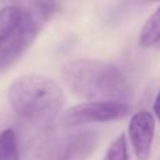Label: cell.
I'll list each match as a JSON object with an SVG mask.
<instances>
[{"label": "cell", "instance_id": "10", "mask_svg": "<svg viewBox=\"0 0 160 160\" xmlns=\"http://www.w3.org/2000/svg\"><path fill=\"white\" fill-rule=\"evenodd\" d=\"M153 112H155V115L158 117V119L160 121V91L156 96L155 102H153Z\"/></svg>", "mask_w": 160, "mask_h": 160}, {"label": "cell", "instance_id": "8", "mask_svg": "<svg viewBox=\"0 0 160 160\" xmlns=\"http://www.w3.org/2000/svg\"><path fill=\"white\" fill-rule=\"evenodd\" d=\"M0 160H21L17 135L13 129L0 132Z\"/></svg>", "mask_w": 160, "mask_h": 160}, {"label": "cell", "instance_id": "3", "mask_svg": "<svg viewBox=\"0 0 160 160\" xmlns=\"http://www.w3.org/2000/svg\"><path fill=\"white\" fill-rule=\"evenodd\" d=\"M100 143V133L79 127H47L25 145V160H86Z\"/></svg>", "mask_w": 160, "mask_h": 160}, {"label": "cell", "instance_id": "6", "mask_svg": "<svg viewBox=\"0 0 160 160\" xmlns=\"http://www.w3.org/2000/svg\"><path fill=\"white\" fill-rule=\"evenodd\" d=\"M155 118L149 111H139L131 117L128 135L138 160H149L155 138Z\"/></svg>", "mask_w": 160, "mask_h": 160}, {"label": "cell", "instance_id": "1", "mask_svg": "<svg viewBox=\"0 0 160 160\" xmlns=\"http://www.w3.org/2000/svg\"><path fill=\"white\" fill-rule=\"evenodd\" d=\"M62 78L73 94L87 101L125 102L132 94L127 78L115 65L97 59L68 62Z\"/></svg>", "mask_w": 160, "mask_h": 160}, {"label": "cell", "instance_id": "4", "mask_svg": "<svg viewBox=\"0 0 160 160\" xmlns=\"http://www.w3.org/2000/svg\"><path fill=\"white\" fill-rule=\"evenodd\" d=\"M44 24L28 4L0 8V73L21 59Z\"/></svg>", "mask_w": 160, "mask_h": 160}, {"label": "cell", "instance_id": "2", "mask_svg": "<svg viewBox=\"0 0 160 160\" xmlns=\"http://www.w3.org/2000/svg\"><path fill=\"white\" fill-rule=\"evenodd\" d=\"M8 102L24 121L41 128L51 127L65 104L62 87L41 75H24L8 87Z\"/></svg>", "mask_w": 160, "mask_h": 160}, {"label": "cell", "instance_id": "7", "mask_svg": "<svg viewBox=\"0 0 160 160\" xmlns=\"http://www.w3.org/2000/svg\"><path fill=\"white\" fill-rule=\"evenodd\" d=\"M156 44H160V6L146 20L139 34L141 48H150Z\"/></svg>", "mask_w": 160, "mask_h": 160}, {"label": "cell", "instance_id": "5", "mask_svg": "<svg viewBox=\"0 0 160 160\" xmlns=\"http://www.w3.org/2000/svg\"><path fill=\"white\" fill-rule=\"evenodd\" d=\"M131 107L127 102L117 101H84L68 108L62 114V125L82 127L93 122H110L122 119L129 114Z\"/></svg>", "mask_w": 160, "mask_h": 160}, {"label": "cell", "instance_id": "9", "mask_svg": "<svg viewBox=\"0 0 160 160\" xmlns=\"http://www.w3.org/2000/svg\"><path fill=\"white\" fill-rule=\"evenodd\" d=\"M102 160H129V152H128V143L125 135H119L112 141L108 146Z\"/></svg>", "mask_w": 160, "mask_h": 160}]
</instances>
